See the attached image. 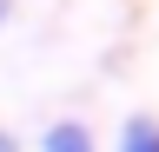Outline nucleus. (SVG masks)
<instances>
[{"label": "nucleus", "mask_w": 159, "mask_h": 152, "mask_svg": "<svg viewBox=\"0 0 159 152\" xmlns=\"http://www.w3.org/2000/svg\"><path fill=\"white\" fill-rule=\"evenodd\" d=\"M47 152H93V132L80 119H60V126H47Z\"/></svg>", "instance_id": "1"}, {"label": "nucleus", "mask_w": 159, "mask_h": 152, "mask_svg": "<svg viewBox=\"0 0 159 152\" xmlns=\"http://www.w3.org/2000/svg\"><path fill=\"white\" fill-rule=\"evenodd\" d=\"M119 152H159V119H126L119 126Z\"/></svg>", "instance_id": "2"}, {"label": "nucleus", "mask_w": 159, "mask_h": 152, "mask_svg": "<svg viewBox=\"0 0 159 152\" xmlns=\"http://www.w3.org/2000/svg\"><path fill=\"white\" fill-rule=\"evenodd\" d=\"M7 13H13V0H0V27H7Z\"/></svg>", "instance_id": "3"}, {"label": "nucleus", "mask_w": 159, "mask_h": 152, "mask_svg": "<svg viewBox=\"0 0 159 152\" xmlns=\"http://www.w3.org/2000/svg\"><path fill=\"white\" fill-rule=\"evenodd\" d=\"M0 152H20V145H13V139H7V132H0Z\"/></svg>", "instance_id": "4"}]
</instances>
